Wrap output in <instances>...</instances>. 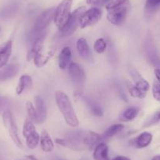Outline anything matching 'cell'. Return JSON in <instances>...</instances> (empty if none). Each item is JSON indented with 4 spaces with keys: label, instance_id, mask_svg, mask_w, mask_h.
<instances>
[{
    "label": "cell",
    "instance_id": "6da1fadb",
    "mask_svg": "<svg viewBox=\"0 0 160 160\" xmlns=\"http://www.w3.org/2000/svg\"><path fill=\"white\" fill-rule=\"evenodd\" d=\"M107 19L115 26L122 25L126 21L130 8V0H112L105 6Z\"/></svg>",
    "mask_w": 160,
    "mask_h": 160
},
{
    "label": "cell",
    "instance_id": "7a4b0ae2",
    "mask_svg": "<svg viewBox=\"0 0 160 160\" xmlns=\"http://www.w3.org/2000/svg\"><path fill=\"white\" fill-rule=\"evenodd\" d=\"M56 103L60 112L63 115L66 123L72 127L78 126V120L68 97L63 91L58 90L55 93Z\"/></svg>",
    "mask_w": 160,
    "mask_h": 160
},
{
    "label": "cell",
    "instance_id": "3957f363",
    "mask_svg": "<svg viewBox=\"0 0 160 160\" xmlns=\"http://www.w3.org/2000/svg\"><path fill=\"white\" fill-rule=\"evenodd\" d=\"M87 132L82 130L70 132L64 138H57L56 143L74 151L86 150L87 149L85 144Z\"/></svg>",
    "mask_w": 160,
    "mask_h": 160
},
{
    "label": "cell",
    "instance_id": "277c9868",
    "mask_svg": "<svg viewBox=\"0 0 160 160\" xmlns=\"http://www.w3.org/2000/svg\"><path fill=\"white\" fill-rule=\"evenodd\" d=\"M72 0H63L62 2L55 9L53 21L60 31L62 30L67 24L71 14Z\"/></svg>",
    "mask_w": 160,
    "mask_h": 160
},
{
    "label": "cell",
    "instance_id": "5b68a950",
    "mask_svg": "<svg viewBox=\"0 0 160 160\" xmlns=\"http://www.w3.org/2000/svg\"><path fill=\"white\" fill-rule=\"evenodd\" d=\"M86 7H80L74 10L73 13L71 14L70 18L68 21L65 27L60 31L59 36L60 37H69L75 33L78 27H80V20L82 18V14L85 13Z\"/></svg>",
    "mask_w": 160,
    "mask_h": 160
},
{
    "label": "cell",
    "instance_id": "8992f818",
    "mask_svg": "<svg viewBox=\"0 0 160 160\" xmlns=\"http://www.w3.org/2000/svg\"><path fill=\"white\" fill-rule=\"evenodd\" d=\"M2 121H3L4 126L6 129L8 131L10 138L13 140L14 144L18 146V148H23L22 142L19 138L18 134V128L17 127V124L15 122L14 117L13 114L10 110H7V112L2 114Z\"/></svg>",
    "mask_w": 160,
    "mask_h": 160
},
{
    "label": "cell",
    "instance_id": "52a82bcc",
    "mask_svg": "<svg viewBox=\"0 0 160 160\" xmlns=\"http://www.w3.org/2000/svg\"><path fill=\"white\" fill-rule=\"evenodd\" d=\"M23 136L26 141V144L30 149H35L39 144L40 136L36 131L34 122L27 118L23 127Z\"/></svg>",
    "mask_w": 160,
    "mask_h": 160
},
{
    "label": "cell",
    "instance_id": "ba28073f",
    "mask_svg": "<svg viewBox=\"0 0 160 160\" xmlns=\"http://www.w3.org/2000/svg\"><path fill=\"white\" fill-rule=\"evenodd\" d=\"M68 74L76 90H83L86 82V74L83 68L77 63L71 62L68 65Z\"/></svg>",
    "mask_w": 160,
    "mask_h": 160
},
{
    "label": "cell",
    "instance_id": "9c48e42d",
    "mask_svg": "<svg viewBox=\"0 0 160 160\" xmlns=\"http://www.w3.org/2000/svg\"><path fill=\"white\" fill-rule=\"evenodd\" d=\"M55 13V8L51 7L44 10L36 18L34 24L32 31L35 32H42L47 30L48 26L53 21Z\"/></svg>",
    "mask_w": 160,
    "mask_h": 160
},
{
    "label": "cell",
    "instance_id": "30bf717a",
    "mask_svg": "<svg viewBox=\"0 0 160 160\" xmlns=\"http://www.w3.org/2000/svg\"><path fill=\"white\" fill-rule=\"evenodd\" d=\"M102 17V10L98 7H94L86 10L80 20V28H85L89 26L97 24Z\"/></svg>",
    "mask_w": 160,
    "mask_h": 160
},
{
    "label": "cell",
    "instance_id": "8fae6325",
    "mask_svg": "<svg viewBox=\"0 0 160 160\" xmlns=\"http://www.w3.org/2000/svg\"><path fill=\"white\" fill-rule=\"evenodd\" d=\"M13 42L11 40H7V42L0 46V69L5 67L8 62L12 53Z\"/></svg>",
    "mask_w": 160,
    "mask_h": 160
},
{
    "label": "cell",
    "instance_id": "7c38bea8",
    "mask_svg": "<svg viewBox=\"0 0 160 160\" xmlns=\"http://www.w3.org/2000/svg\"><path fill=\"white\" fill-rule=\"evenodd\" d=\"M35 108L36 110L38 122H45L47 116V110L45 102L41 97H35Z\"/></svg>",
    "mask_w": 160,
    "mask_h": 160
},
{
    "label": "cell",
    "instance_id": "4fadbf2b",
    "mask_svg": "<svg viewBox=\"0 0 160 160\" xmlns=\"http://www.w3.org/2000/svg\"><path fill=\"white\" fill-rule=\"evenodd\" d=\"M152 141V134L149 132H143L131 141V144L137 148L148 147Z\"/></svg>",
    "mask_w": 160,
    "mask_h": 160
},
{
    "label": "cell",
    "instance_id": "5bb4252c",
    "mask_svg": "<svg viewBox=\"0 0 160 160\" xmlns=\"http://www.w3.org/2000/svg\"><path fill=\"white\" fill-rule=\"evenodd\" d=\"M19 72V67L16 64H9L0 69V82L7 81L16 76Z\"/></svg>",
    "mask_w": 160,
    "mask_h": 160
},
{
    "label": "cell",
    "instance_id": "9a60e30c",
    "mask_svg": "<svg viewBox=\"0 0 160 160\" xmlns=\"http://www.w3.org/2000/svg\"><path fill=\"white\" fill-rule=\"evenodd\" d=\"M71 59H72V51L70 47H64L58 57V65L60 68L64 70L66 68L68 67L71 63Z\"/></svg>",
    "mask_w": 160,
    "mask_h": 160
},
{
    "label": "cell",
    "instance_id": "2e32d148",
    "mask_svg": "<svg viewBox=\"0 0 160 160\" xmlns=\"http://www.w3.org/2000/svg\"><path fill=\"white\" fill-rule=\"evenodd\" d=\"M94 160H110L108 155V147L105 143H100L95 147L93 153Z\"/></svg>",
    "mask_w": 160,
    "mask_h": 160
},
{
    "label": "cell",
    "instance_id": "e0dca14e",
    "mask_svg": "<svg viewBox=\"0 0 160 160\" xmlns=\"http://www.w3.org/2000/svg\"><path fill=\"white\" fill-rule=\"evenodd\" d=\"M39 144L41 149L45 152H51L54 148L53 141H52L50 134L46 130H43L41 133Z\"/></svg>",
    "mask_w": 160,
    "mask_h": 160
},
{
    "label": "cell",
    "instance_id": "ac0fdd59",
    "mask_svg": "<svg viewBox=\"0 0 160 160\" xmlns=\"http://www.w3.org/2000/svg\"><path fill=\"white\" fill-rule=\"evenodd\" d=\"M76 48L78 53L81 58L85 60H88L90 58V50L87 40L84 38H81L77 41Z\"/></svg>",
    "mask_w": 160,
    "mask_h": 160
},
{
    "label": "cell",
    "instance_id": "d6986e66",
    "mask_svg": "<svg viewBox=\"0 0 160 160\" xmlns=\"http://www.w3.org/2000/svg\"><path fill=\"white\" fill-rule=\"evenodd\" d=\"M32 84H33V82H32V77L28 75H23L20 78L19 82H18V85L17 87V94H21L24 90L31 88L32 87Z\"/></svg>",
    "mask_w": 160,
    "mask_h": 160
},
{
    "label": "cell",
    "instance_id": "ffe728a7",
    "mask_svg": "<svg viewBox=\"0 0 160 160\" xmlns=\"http://www.w3.org/2000/svg\"><path fill=\"white\" fill-rule=\"evenodd\" d=\"M82 100H83L84 102L86 103V104L88 106L89 109H90L92 114H93V115H96V116L98 117L102 116L103 110L102 108H101V106H100V104H98L97 101H95L94 100L91 99V98H89L85 96L82 97Z\"/></svg>",
    "mask_w": 160,
    "mask_h": 160
},
{
    "label": "cell",
    "instance_id": "44dd1931",
    "mask_svg": "<svg viewBox=\"0 0 160 160\" xmlns=\"http://www.w3.org/2000/svg\"><path fill=\"white\" fill-rule=\"evenodd\" d=\"M101 141V137L99 134L93 131H87L86 135L85 144L88 149L95 148L98 144H100Z\"/></svg>",
    "mask_w": 160,
    "mask_h": 160
},
{
    "label": "cell",
    "instance_id": "7402d4cb",
    "mask_svg": "<svg viewBox=\"0 0 160 160\" xmlns=\"http://www.w3.org/2000/svg\"><path fill=\"white\" fill-rule=\"evenodd\" d=\"M18 6L14 3L8 4V5L5 6L3 8L0 10V19L7 20L13 18L18 11Z\"/></svg>",
    "mask_w": 160,
    "mask_h": 160
},
{
    "label": "cell",
    "instance_id": "603a6c76",
    "mask_svg": "<svg viewBox=\"0 0 160 160\" xmlns=\"http://www.w3.org/2000/svg\"><path fill=\"white\" fill-rule=\"evenodd\" d=\"M139 109L136 107H130L124 110L122 113L120 115L119 120L122 122H129L134 119L138 115Z\"/></svg>",
    "mask_w": 160,
    "mask_h": 160
},
{
    "label": "cell",
    "instance_id": "cb8c5ba5",
    "mask_svg": "<svg viewBox=\"0 0 160 160\" xmlns=\"http://www.w3.org/2000/svg\"><path fill=\"white\" fill-rule=\"evenodd\" d=\"M53 54V52H50V53H47V55H43L40 53L34 58V63H35V65L38 68H41L43 65H45L47 62L49 61V60L52 58Z\"/></svg>",
    "mask_w": 160,
    "mask_h": 160
},
{
    "label": "cell",
    "instance_id": "d4e9b609",
    "mask_svg": "<svg viewBox=\"0 0 160 160\" xmlns=\"http://www.w3.org/2000/svg\"><path fill=\"white\" fill-rule=\"evenodd\" d=\"M127 87L128 89V91L130 93V94L131 95L133 98H139V99H143L146 97L145 93H142L141 90H138L136 87V86L133 85L132 82H130V81H127Z\"/></svg>",
    "mask_w": 160,
    "mask_h": 160
},
{
    "label": "cell",
    "instance_id": "484cf974",
    "mask_svg": "<svg viewBox=\"0 0 160 160\" xmlns=\"http://www.w3.org/2000/svg\"><path fill=\"white\" fill-rule=\"evenodd\" d=\"M124 128V126L122 124H115V125L111 126L109 128H108L105 130L104 133V138H110L112 137L115 136L117 133H119L122 129Z\"/></svg>",
    "mask_w": 160,
    "mask_h": 160
},
{
    "label": "cell",
    "instance_id": "4316f807",
    "mask_svg": "<svg viewBox=\"0 0 160 160\" xmlns=\"http://www.w3.org/2000/svg\"><path fill=\"white\" fill-rule=\"evenodd\" d=\"M134 80L135 82H136L135 86H136L137 88L139 90H141L142 93L147 94L149 88H150V85H149V83L148 82V81H146V80L144 79V78H143L141 76L138 77V78H136V79Z\"/></svg>",
    "mask_w": 160,
    "mask_h": 160
},
{
    "label": "cell",
    "instance_id": "83f0119b",
    "mask_svg": "<svg viewBox=\"0 0 160 160\" xmlns=\"http://www.w3.org/2000/svg\"><path fill=\"white\" fill-rule=\"evenodd\" d=\"M26 110H27L28 118L30 119L31 121H32L33 122H38L36 110H35V106L30 101H28L26 103Z\"/></svg>",
    "mask_w": 160,
    "mask_h": 160
},
{
    "label": "cell",
    "instance_id": "f1b7e54d",
    "mask_svg": "<svg viewBox=\"0 0 160 160\" xmlns=\"http://www.w3.org/2000/svg\"><path fill=\"white\" fill-rule=\"evenodd\" d=\"M107 48V42L104 38H98L93 45V49L98 53H103Z\"/></svg>",
    "mask_w": 160,
    "mask_h": 160
},
{
    "label": "cell",
    "instance_id": "f546056e",
    "mask_svg": "<svg viewBox=\"0 0 160 160\" xmlns=\"http://www.w3.org/2000/svg\"><path fill=\"white\" fill-rule=\"evenodd\" d=\"M160 6V0H147L145 4V10L147 12L155 11Z\"/></svg>",
    "mask_w": 160,
    "mask_h": 160
},
{
    "label": "cell",
    "instance_id": "4dcf8cb0",
    "mask_svg": "<svg viewBox=\"0 0 160 160\" xmlns=\"http://www.w3.org/2000/svg\"><path fill=\"white\" fill-rule=\"evenodd\" d=\"M158 122H160V112H157L156 113L149 117L145 122V123H144V127H149Z\"/></svg>",
    "mask_w": 160,
    "mask_h": 160
},
{
    "label": "cell",
    "instance_id": "1f68e13d",
    "mask_svg": "<svg viewBox=\"0 0 160 160\" xmlns=\"http://www.w3.org/2000/svg\"><path fill=\"white\" fill-rule=\"evenodd\" d=\"M10 100L5 97H0V115H2L4 112L9 110L10 107Z\"/></svg>",
    "mask_w": 160,
    "mask_h": 160
},
{
    "label": "cell",
    "instance_id": "d6a6232c",
    "mask_svg": "<svg viewBox=\"0 0 160 160\" xmlns=\"http://www.w3.org/2000/svg\"><path fill=\"white\" fill-rule=\"evenodd\" d=\"M152 95L153 98L157 101L160 102V83L158 82H155L152 86Z\"/></svg>",
    "mask_w": 160,
    "mask_h": 160
},
{
    "label": "cell",
    "instance_id": "836d02e7",
    "mask_svg": "<svg viewBox=\"0 0 160 160\" xmlns=\"http://www.w3.org/2000/svg\"><path fill=\"white\" fill-rule=\"evenodd\" d=\"M112 0H87V3L93 6H103L104 4L108 3Z\"/></svg>",
    "mask_w": 160,
    "mask_h": 160
},
{
    "label": "cell",
    "instance_id": "e575fe53",
    "mask_svg": "<svg viewBox=\"0 0 160 160\" xmlns=\"http://www.w3.org/2000/svg\"><path fill=\"white\" fill-rule=\"evenodd\" d=\"M112 160H131L130 158L126 156H122V155H118V156L112 158Z\"/></svg>",
    "mask_w": 160,
    "mask_h": 160
},
{
    "label": "cell",
    "instance_id": "d590c367",
    "mask_svg": "<svg viewBox=\"0 0 160 160\" xmlns=\"http://www.w3.org/2000/svg\"><path fill=\"white\" fill-rule=\"evenodd\" d=\"M155 75L156 77V79L158 80V82L160 83V68H157L155 69Z\"/></svg>",
    "mask_w": 160,
    "mask_h": 160
},
{
    "label": "cell",
    "instance_id": "8d00e7d4",
    "mask_svg": "<svg viewBox=\"0 0 160 160\" xmlns=\"http://www.w3.org/2000/svg\"><path fill=\"white\" fill-rule=\"evenodd\" d=\"M24 160H38L34 155H25Z\"/></svg>",
    "mask_w": 160,
    "mask_h": 160
},
{
    "label": "cell",
    "instance_id": "74e56055",
    "mask_svg": "<svg viewBox=\"0 0 160 160\" xmlns=\"http://www.w3.org/2000/svg\"><path fill=\"white\" fill-rule=\"evenodd\" d=\"M48 160H68V159H65V158H60V157L58 156H53L49 158Z\"/></svg>",
    "mask_w": 160,
    "mask_h": 160
},
{
    "label": "cell",
    "instance_id": "f35d334b",
    "mask_svg": "<svg viewBox=\"0 0 160 160\" xmlns=\"http://www.w3.org/2000/svg\"><path fill=\"white\" fill-rule=\"evenodd\" d=\"M152 160H160V155H155L152 158Z\"/></svg>",
    "mask_w": 160,
    "mask_h": 160
},
{
    "label": "cell",
    "instance_id": "ab89813d",
    "mask_svg": "<svg viewBox=\"0 0 160 160\" xmlns=\"http://www.w3.org/2000/svg\"><path fill=\"white\" fill-rule=\"evenodd\" d=\"M80 160H90V159H89L88 158H81Z\"/></svg>",
    "mask_w": 160,
    "mask_h": 160
},
{
    "label": "cell",
    "instance_id": "60d3db41",
    "mask_svg": "<svg viewBox=\"0 0 160 160\" xmlns=\"http://www.w3.org/2000/svg\"><path fill=\"white\" fill-rule=\"evenodd\" d=\"M0 160H2V157H1V155H0Z\"/></svg>",
    "mask_w": 160,
    "mask_h": 160
},
{
    "label": "cell",
    "instance_id": "b9f144b4",
    "mask_svg": "<svg viewBox=\"0 0 160 160\" xmlns=\"http://www.w3.org/2000/svg\"><path fill=\"white\" fill-rule=\"evenodd\" d=\"M0 32H1V28H0Z\"/></svg>",
    "mask_w": 160,
    "mask_h": 160
},
{
    "label": "cell",
    "instance_id": "7bdbcfd3",
    "mask_svg": "<svg viewBox=\"0 0 160 160\" xmlns=\"http://www.w3.org/2000/svg\"><path fill=\"white\" fill-rule=\"evenodd\" d=\"M19 160H20V159H19Z\"/></svg>",
    "mask_w": 160,
    "mask_h": 160
}]
</instances>
